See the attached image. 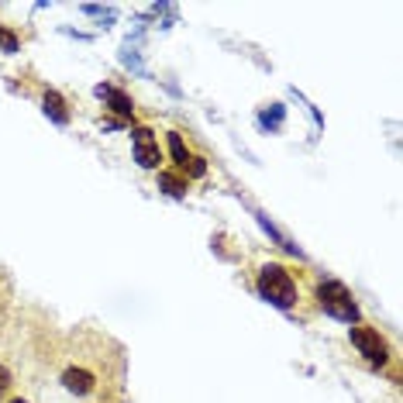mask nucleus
Segmentation results:
<instances>
[{"label":"nucleus","mask_w":403,"mask_h":403,"mask_svg":"<svg viewBox=\"0 0 403 403\" xmlns=\"http://www.w3.org/2000/svg\"><path fill=\"white\" fill-rule=\"evenodd\" d=\"M255 293H259L269 307H276V310H293L297 300H300L297 279H293L290 269L279 266V262H266V266L259 269V276H255Z\"/></svg>","instance_id":"nucleus-1"},{"label":"nucleus","mask_w":403,"mask_h":403,"mask_svg":"<svg viewBox=\"0 0 403 403\" xmlns=\"http://www.w3.org/2000/svg\"><path fill=\"white\" fill-rule=\"evenodd\" d=\"M317 303L327 317L341 321V324H358V303L352 297V290L341 283V279H321L317 283Z\"/></svg>","instance_id":"nucleus-2"},{"label":"nucleus","mask_w":403,"mask_h":403,"mask_svg":"<svg viewBox=\"0 0 403 403\" xmlns=\"http://www.w3.org/2000/svg\"><path fill=\"white\" fill-rule=\"evenodd\" d=\"M348 341H352V348H355L372 369H382V365L389 362V345H386V338H382L376 327L352 324V327H348Z\"/></svg>","instance_id":"nucleus-3"},{"label":"nucleus","mask_w":403,"mask_h":403,"mask_svg":"<svg viewBox=\"0 0 403 403\" xmlns=\"http://www.w3.org/2000/svg\"><path fill=\"white\" fill-rule=\"evenodd\" d=\"M131 148H135V162L141 169H159L162 152H159V138H155L152 128H145V124L131 128Z\"/></svg>","instance_id":"nucleus-4"},{"label":"nucleus","mask_w":403,"mask_h":403,"mask_svg":"<svg viewBox=\"0 0 403 403\" xmlns=\"http://www.w3.org/2000/svg\"><path fill=\"white\" fill-rule=\"evenodd\" d=\"M93 97L104 100V107H111L121 121H131V117H135V100H131L124 90H117V87H111V83H97V87H93Z\"/></svg>","instance_id":"nucleus-5"},{"label":"nucleus","mask_w":403,"mask_h":403,"mask_svg":"<svg viewBox=\"0 0 403 403\" xmlns=\"http://www.w3.org/2000/svg\"><path fill=\"white\" fill-rule=\"evenodd\" d=\"M62 386H66V393H73V396H90V393L97 389V376H93L90 369L69 365V369L62 372Z\"/></svg>","instance_id":"nucleus-6"},{"label":"nucleus","mask_w":403,"mask_h":403,"mask_svg":"<svg viewBox=\"0 0 403 403\" xmlns=\"http://www.w3.org/2000/svg\"><path fill=\"white\" fill-rule=\"evenodd\" d=\"M42 111H45V117L52 121V124H59V128H66L69 124V104H66V97L59 93V90H45L42 93Z\"/></svg>","instance_id":"nucleus-7"},{"label":"nucleus","mask_w":403,"mask_h":403,"mask_svg":"<svg viewBox=\"0 0 403 403\" xmlns=\"http://www.w3.org/2000/svg\"><path fill=\"white\" fill-rule=\"evenodd\" d=\"M159 189L165 193V196H172V200H183L186 196V189H189V183H186V176L183 172H159Z\"/></svg>","instance_id":"nucleus-8"},{"label":"nucleus","mask_w":403,"mask_h":403,"mask_svg":"<svg viewBox=\"0 0 403 403\" xmlns=\"http://www.w3.org/2000/svg\"><path fill=\"white\" fill-rule=\"evenodd\" d=\"M255 221H259V228H262V231H266V235H269V238H273V242L279 245V249H286L290 255L303 259V252H300V249H297V245H293V242H290V238H286V235H283V231H279V228H276V224H273V221H269V218L262 214V211H255Z\"/></svg>","instance_id":"nucleus-9"},{"label":"nucleus","mask_w":403,"mask_h":403,"mask_svg":"<svg viewBox=\"0 0 403 403\" xmlns=\"http://www.w3.org/2000/svg\"><path fill=\"white\" fill-rule=\"evenodd\" d=\"M283 121H286V107L283 104H269V107L259 111V128L269 131V135H276L283 128Z\"/></svg>","instance_id":"nucleus-10"},{"label":"nucleus","mask_w":403,"mask_h":403,"mask_svg":"<svg viewBox=\"0 0 403 403\" xmlns=\"http://www.w3.org/2000/svg\"><path fill=\"white\" fill-rule=\"evenodd\" d=\"M121 66L131 69L135 76H145V80H148V69H145V62H141V52H138L135 45H128V42L121 45Z\"/></svg>","instance_id":"nucleus-11"},{"label":"nucleus","mask_w":403,"mask_h":403,"mask_svg":"<svg viewBox=\"0 0 403 403\" xmlns=\"http://www.w3.org/2000/svg\"><path fill=\"white\" fill-rule=\"evenodd\" d=\"M80 11H83L87 18H97L100 28H114V21H117V11H114V8H104V4H83Z\"/></svg>","instance_id":"nucleus-12"},{"label":"nucleus","mask_w":403,"mask_h":403,"mask_svg":"<svg viewBox=\"0 0 403 403\" xmlns=\"http://www.w3.org/2000/svg\"><path fill=\"white\" fill-rule=\"evenodd\" d=\"M169 152H172V162H176V169H179V172H183V169H186V162L193 159V155H189V148L183 145V135H179V131H169Z\"/></svg>","instance_id":"nucleus-13"},{"label":"nucleus","mask_w":403,"mask_h":403,"mask_svg":"<svg viewBox=\"0 0 403 403\" xmlns=\"http://www.w3.org/2000/svg\"><path fill=\"white\" fill-rule=\"evenodd\" d=\"M0 52H4V56H18L21 52V38L8 25H0Z\"/></svg>","instance_id":"nucleus-14"},{"label":"nucleus","mask_w":403,"mask_h":403,"mask_svg":"<svg viewBox=\"0 0 403 403\" xmlns=\"http://www.w3.org/2000/svg\"><path fill=\"white\" fill-rule=\"evenodd\" d=\"M183 176H193V179H200V176H207V159H200V155H193V159L186 162Z\"/></svg>","instance_id":"nucleus-15"},{"label":"nucleus","mask_w":403,"mask_h":403,"mask_svg":"<svg viewBox=\"0 0 403 403\" xmlns=\"http://www.w3.org/2000/svg\"><path fill=\"white\" fill-rule=\"evenodd\" d=\"M62 35H69V38H80V42H90L93 35H87V32H76V28H59Z\"/></svg>","instance_id":"nucleus-16"},{"label":"nucleus","mask_w":403,"mask_h":403,"mask_svg":"<svg viewBox=\"0 0 403 403\" xmlns=\"http://www.w3.org/2000/svg\"><path fill=\"white\" fill-rule=\"evenodd\" d=\"M8 386H11V372H8L4 365H0V396L8 393Z\"/></svg>","instance_id":"nucleus-17"},{"label":"nucleus","mask_w":403,"mask_h":403,"mask_svg":"<svg viewBox=\"0 0 403 403\" xmlns=\"http://www.w3.org/2000/svg\"><path fill=\"white\" fill-rule=\"evenodd\" d=\"M124 121H100V131H121Z\"/></svg>","instance_id":"nucleus-18"},{"label":"nucleus","mask_w":403,"mask_h":403,"mask_svg":"<svg viewBox=\"0 0 403 403\" xmlns=\"http://www.w3.org/2000/svg\"><path fill=\"white\" fill-rule=\"evenodd\" d=\"M8 403H28V400H21V396H14V400H8Z\"/></svg>","instance_id":"nucleus-19"}]
</instances>
